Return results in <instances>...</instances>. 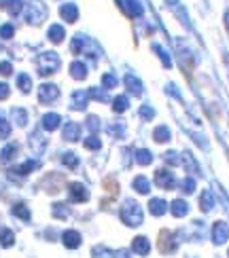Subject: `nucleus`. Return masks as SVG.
Masks as SVG:
<instances>
[{"label": "nucleus", "instance_id": "obj_1", "mask_svg": "<svg viewBox=\"0 0 229 258\" xmlns=\"http://www.w3.org/2000/svg\"><path fill=\"white\" fill-rule=\"evenodd\" d=\"M121 218L129 227H140V222H143V208L136 201H127L121 208Z\"/></svg>", "mask_w": 229, "mask_h": 258}, {"label": "nucleus", "instance_id": "obj_2", "mask_svg": "<svg viewBox=\"0 0 229 258\" xmlns=\"http://www.w3.org/2000/svg\"><path fill=\"white\" fill-rule=\"evenodd\" d=\"M60 68V57L58 53H42L40 59H38V74H42V77H49V74H53Z\"/></svg>", "mask_w": 229, "mask_h": 258}, {"label": "nucleus", "instance_id": "obj_3", "mask_svg": "<svg viewBox=\"0 0 229 258\" xmlns=\"http://www.w3.org/2000/svg\"><path fill=\"white\" fill-rule=\"evenodd\" d=\"M45 17H47L45 5L38 3V0H32V3L28 5V11H26V19L30 21V24H40Z\"/></svg>", "mask_w": 229, "mask_h": 258}, {"label": "nucleus", "instance_id": "obj_4", "mask_svg": "<svg viewBox=\"0 0 229 258\" xmlns=\"http://www.w3.org/2000/svg\"><path fill=\"white\" fill-rule=\"evenodd\" d=\"M58 95H60V89L56 85H42V87H38V100L42 104H51Z\"/></svg>", "mask_w": 229, "mask_h": 258}, {"label": "nucleus", "instance_id": "obj_5", "mask_svg": "<svg viewBox=\"0 0 229 258\" xmlns=\"http://www.w3.org/2000/svg\"><path fill=\"white\" fill-rule=\"evenodd\" d=\"M155 182L159 188H172L174 186V176L170 174L168 169H159L155 174Z\"/></svg>", "mask_w": 229, "mask_h": 258}, {"label": "nucleus", "instance_id": "obj_6", "mask_svg": "<svg viewBox=\"0 0 229 258\" xmlns=\"http://www.w3.org/2000/svg\"><path fill=\"white\" fill-rule=\"evenodd\" d=\"M60 15H62V19L64 21H70V24H72V21H76V17H79V9H76L74 5H62L60 7Z\"/></svg>", "mask_w": 229, "mask_h": 258}, {"label": "nucleus", "instance_id": "obj_7", "mask_svg": "<svg viewBox=\"0 0 229 258\" xmlns=\"http://www.w3.org/2000/svg\"><path fill=\"white\" fill-rule=\"evenodd\" d=\"M119 3H121V7L125 9V13L129 17H140L143 15V7H140L136 0H119Z\"/></svg>", "mask_w": 229, "mask_h": 258}, {"label": "nucleus", "instance_id": "obj_8", "mask_svg": "<svg viewBox=\"0 0 229 258\" xmlns=\"http://www.w3.org/2000/svg\"><path fill=\"white\" fill-rule=\"evenodd\" d=\"M70 197H72V201H87L89 199V192L85 190L83 184L74 182V184H70Z\"/></svg>", "mask_w": 229, "mask_h": 258}, {"label": "nucleus", "instance_id": "obj_9", "mask_svg": "<svg viewBox=\"0 0 229 258\" xmlns=\"http://www.w3.org/2000/svg\"><path fill=\"white\" fill-rule=\"evenodd\" d=\"M87 98H89V93L87 91H74L72 93V108L74 110H83L87 106Z\"/></svg>", "mask_w": 229, "mask_h": 258}, {"label": "nucleus", "instance_id": "obj_10", "mask_svg": "<svg viewBox=\"0 0 229 258\" xmlns=\"http://www.w3.org/2000/svg\"><path fill=\"white\" fill-rule=\"evenodd\" d=\"M60 123H62V119H60V114H56V112H49V114L42 116V127H45L47 132H53V129H58Z\"/></svg>", "mask_w": 229, "mask_h": 258}, {"label": "nucleus", "instance_id": "obj_11", "mask_svg": "<svg viewBox=\"0 0 229 258\" xmlns=\"http://www.w3.org/2000/svg\"><path fill=\"white\" fill-rule=\"evenodd\" d=\"M81 136V127L76 123H68L64 127V140H68V142H74V140H79Z\"/></svg>", "mask_w": 229, "mask_h": 258}, {"label": "nucleus", "instance_id": "obj_12", "mask_svg": "<svg viewBox=\"0 0 229 258\" xmlns=\"http://www.w3.org/2000/svg\"><path fill=\"white\" fill-rule=\"evenodd\" d=\"M168 210V203L163 201V199H151V203H149V212L153 214V216H161L163 212Z\"/></svg>", "mask_w": 229, "mask_h": 258}, {"label": "nucleus", "instance_id": "obj_13", "mask_svg": "<svg viewBox=\"0 0 229 258\" xmlns=\"http://www.w3.org/2000/svg\"><path fill=\"white\" fill-rule=\"evenodd\" d=\"M64 243H66V248H79V243H81V235L76 233V231H66L64 233Z\"/></svg>", "mask_w": 229, "mask_h": 258}, {"label": "nucleus", "instance_id": "obj_14", "mask_svg": "<svg viewBox=\"0 0 229 258\" xmlns=\"http://www.w3.org/2000/svg\"><path fill=\"white\" fill-rule=\"evenodd\" d=\"M132 248H134V252H136V254L147 256V254H149V250H151V245H149L147 237H136V239H134V243H132Z\"/></svg>", "mask_w": 229, "mask_h": 258}, {"label": "nucleus", "instance_id": "obj_15", "mask_svg": "<svg viewBox=\"0 0 229 258\" xmlns=\"http://www.w3.org/2000/svg\"><path fill=\"white\" fill-rule=\"evenodd\" d=\"M70 74L74 79H79L83 81L87 77V68H85V63L83 61H72V66H70Z\"/></svg>", "mask_w": 229, "mask_h": 258}, {"label": "nucleus", "instance_id": "obj_16", "mask_svg": "<svg viewBox=\"0 0 229 258\" xmlns=\"http://www.w3.org/2000/svg\"><path fill=\"white\" fill-rule=\"evenodd\" d=\"M134 190H138L140 195H147V192H151V182L145 176H138L134 180Z\"/></svg>", "mask_w": 229, "mask_h": 258}, {"label": "nucleus", "instance_id": "obj_17", "mask_svg": "<svg viewBox=\"0 0 229 258\" xmlns=\"http://www.w3.org/2000/svg\"><path fill=\"white\" fill-rule=\"evenodd\" d=\"M125 85H127V89H132V93H136V95L143 93V83H140L134 77V74H127V77H125Z\"/></svg>", "mask_w": 229, "mask_h": 258}, {"label": "nucleus", "instance_id": "obj_18", "mask_svg": "<svg viewBox=\"0 0 229 258\" xmlns=\"http://www.w3.org/2000/svg\"><path fill=\"white\" fill-rule=\"evenodd\" d=\"M11 119H13L15 125H26L28 123V112L21 108H13L11 110Z\"/></svg>", "mask_w": 229, "mask_h": 258}, {"label": "nucleus", "instance_id": "obj_19", "mask_svg": "<svg viewBox=\"0 0 229 258\" xmlns=\"http://www.w3.org/2000/svg\"><path fill=\"white\" fill-rule=\"evenodd\" d=\"M0 3H3V7L9 11L11 15H17L21 11V0H0Z\"/></svg>", "mask_w": 229, "mask_h": 258}, {"label": "nucleus", "instance_id": "obj_20", "mask_svg": "<svg viewBox=\"0 0 229 258\" xmlns=\"http://www.w3.org/2000/svg\"><path fill=\"white\" fill-rule=\"evenodd\" d=\"M64 38V28L62 26H51L49 28V40L51 42H62Z\"/></svg>", "mask_w": 229, "mask_h": 258}, {"label": "nucleus", "instance_id": "obj_21", "mask_svg": "<svg viewBox=\"0 0 229 258\" xmlns=\"http://www.w3.org/2000/svg\"><path fill=\"white\" fill-rule=\"evenodd\" d=\"M17 85H19V89L24 91V93H28L32 89V81H30L28 74H19V77H17Z\"/></svg>", "mask_w": 229, "mask_h": 258}, {"label": "nucleus", "instance_id": "obj_22", "mask_svg": "<svg viewBox=\"0 0 229 258\" xmlns=\"http://www.w3.org/2000/svg\"><path fill=\"white\" fill-rule=\"evenodd\" d=\"M172 214L174 216H185V214H187V203L185 201H174L172 203Z\"/></svg>", "mask_w": 229, "mask_h": 258}, {"label": "nucleus", "instance_id": "obj_23", "mask_svg": "<svg viewBox=\"0 0 229 258\" xmlns=\"http://www.w3.org/2000/svg\"><path fill=\"white\" fill-rule=\"evenodd\" d=\"M170 140V129L168 127H157L155 129V142H168Z\"/></svg>", "mask_w": 229, "mask_h": 258}, {"label": "nucleus", "instance_id": "obj_24", "mask_svg": "<svg viewBox=\"0 0 229 258\" xmlns=\"http://www.w3.org/2000/svg\"><path fill=\"white\" fill-rule=\"evenodd\" d=\"M127 98L125 95H119V98H115V102H113V108H115V112H123L125 108H127Z\"/></svg>", "mask_w": 229, "mask_h": 258}, {"label": "nucleus", "instance_id": "obj_25", "mask_svg": "<svg viewBox=\"0 0 229 258\" xmlns=\"http://www.w3.org/2000/svg\"><path fill=\"white\" fill-rule=\"evenodd\" d=\"M0 243L3 245H13V233H11L9 229H0Z\"/></svg>", "mask_w": 229, "mask_h": 258}, {"label": "nucleus", "instance_id": "obj_26", "mask_svg": "<svg viewBox=\"0 0 229 258\" xmlns=\"http://www.w3.org/2000/svg\"><path fill=\"white\" fill-rule=\"evenodd\" d=\"M17 153V144H9L3 148V161H11Z\"/></svg>", "mask_w": 229, "mask_h": 258}, {"label": "nucleus", "instance_id": "obj_27", "mask_svg": "<svg viewBox=\"0 0 229 258\" xmlns=\"http://www.w3.org/2000/svg\"><path fill=\"white\" fill-rule=\"evenodd\" d=\"M38 163H36V161H28V163H24V165H19L17 169H15V174H21V176H26L28 174V171H32V169H34Z\"/></svg>", "mask_w": 229, "mask_h": 258}, {"label": "nucleus", "instance_id": "obj_28", "mask_svg": "<svg viewBox=\"0 0 229 258\" xmlns=\"http://www.w3.org/2000/svg\"><path fill=\"white\" fill-rule=\"evenodd\" d=\"M138 163L140 165H149L151 163V153H149V150H138Z\"/></svg>", "mask_w": 229, "mask_h": 258}, {"label": "nucleus", "instance_id": "obj_29", "mask_svg": "<svg viewBox=\"0 0 229 258\" xmlns=\"http://www.w3.org/2000/svg\"><path fill=\"white\" fill-rule=\"evenodd\" d=\"M62 161H64V163H66L68 167H76V165H79V159H76V155H72V153H66V155L62 157Z\"/></svg>", "mask_w": 229, "mask_h": 258}, {"label": "nucleus", "instance_id": "obj_30", "mask_svg": "<svg viewBox=\"0 0 229 258\" xmlns=\"http://www.w3.org/2000/svg\"><path fill=\"white\" fill-rule=\"evenodd\" d=\"M102 83H104V87H106V89H113L115 85H117V77H115V74H104V77H102Z\"/></svg>", "mask_w": 229, "mask_h": 258}, {"label": "nucleus", "instance_id": "obj_31", "mask_svg": "<svg viewBox=\"0 0 229 258\" xmlns=\"http://www.w3.org/2000/svg\"><path fill=\"white\" fill-rule=\"evenodd\" d=\"M13 214H15V216H19V218H24V220H30V212L26 210V206H15Z\"/></svg>", "mask_w": 229, "mask_h": 258}, {"label": "nucleus", "instance_id": "obj_32", "mask_svg": "<svg viewBox=\"0 0 229 258\" xmlns=\"http://www.w3.org/2000/svg\"><path fill=\"white\" fill-rule=\"evenodd\" d=\"M9 136H11V125H9L7 121L0 119V140H5V138H9Z\"/></svg>", "mask_w": 229, "mask_h": 258}, {"label": "nucleus", "instance_id": "obj_33", "mask_svg": "<svg viewBox=\"0 0 229 258\" xmlns=\"http://www.w3.org/2000/svg\"><path fill=\"white\" fill-rule=\"evenodd\" d=\"M56 210H53V214H56L58 218H66L68 216V210H66V206H64V203H58V206H53Z\"/></svg>", "mask_w": 229, "mask_h": 258}, {"label": "nucleus", "instance_id": "obj_34", "mask_svg": "<svg viewBox=\"0 0 229 258\" xmlns=\"http://www.w3.org/2000/svg\"><path fill=\"white\" fill-rule=\"evenodd\" d=\"M13 32H15L13 26H9V24H7V26L0 28V36H3V38H11V36H13Z\"/></svg>", "mask_w": 229, "mask_h": 258}, {"label": "nucleus", "instance_id": "obj_35", "mask_svg": "<svg viewBox=\"0 0 229 258\" xmlns=\"http://www.w3.org/2000/svg\"><path fill=\"white\" fill-rule=\"evenodd\" d=\"M13 72V68H11L9 61H0V74H5V77H9V74Z\"/></svg>", "mask_w": 229, "mask_h": 258}, {"label": "nucleus", "instance_id": "obj_36", "mask_svg": "<svg viewBox=\"0 0 229 258\" xmlns=\"http://www.w3.org/2000/svg\"><path fill=\"white\" fill-rule=\"evenodd\" d=\"M85 148H91V150H94V148H100V142H98V138H94V136H91V138H87Z\"/></svg>", "mask_w": 229, "mask_h": 258}, {"label": "nucleus", "instance_id": "obj_37", "mask_svg": "<svg viewBox=\"0 0 229 258\" xmlns=\"http://www.w3.org/2000/svg\"><path fill=\"white\" fill-rule=\"evenodd\" d=\"M9 98V87L5 83H0V100H7Z\"/></svg>", "mask_w": 229, "mask_h": 258}, {"label": "nucleus", "instance_id": "obj_38", "mask_svg": "<svg viewBox=\"0 0 229 258\" xmlns=\"http://www.w3.org/2000/svg\"><path fill=\"white\" fill-rule=\"evenodd\" d=\"M140 114H143V116H145V119H153V114H155V112H153L151 108H147V106H145V108H143V110H140Z\"/></svg>", "mask_w": 229, "mask_h": 258}, {"label": "nucleus", "instance_id": "obj_39", "mask_svg": "<svg viewBox=\"0 0 229 258\" xmlns=\"http://www.w3.org/2000/svg\"><path fill=\"white\" fill-rule=\"evenodd\" d=\"M182 188H185V192H191L193 190V180H185L182 182Z\"/></svg>", "mask_w": 229, "mask_h": 258}, {"label": "nucleus", "instance_id": "obj_40", "mask_svg": "<svg viewBox=\"0 0 229 258\" xmlns=\"http://www.w3.org/2000/svg\"><path fill=\"white\" fill-rule=\"evenodd\" d=\"M166 161H168V163H178V159H176V155H174V153H168Z\"/></svg>", "mask_w": 229, "mask_h": 258}, {"label": "nucleus", "instance_id": "obj_41", "mask_svg": "<svg viewBox=\"0 0 229 258\" xmlns=\"http://www.w3.org/2000/svg\"><path fill=\"white\" fill-rule=\"evenodd\" d=\"M227 28H229V15H227Z\"/></svg>", "mask_w": 229, "mask_h": 258}]
</instances>
